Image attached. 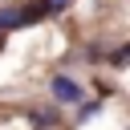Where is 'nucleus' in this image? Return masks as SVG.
Here are the masks:
<instances>
[{
  "mask_svg": "<svg viewBox=\"0 0 130 130\" xmlns=\"http://www.w3.org/2000/svg\"><path fill=\"white\" fill-rule=\"evenodd\" d=\"M126 57H130V45H126L122 53H114V65H118V61H126Z\"/></svg>",
  "mask_w": 130,
  "mask_h": 130,
  "instance_id": "obj_2",
  "label": "nucleus"
},
{
  "mask_svg": "<svg viewBox=\"0 0 130 130\" xmlns=\"http://www.w3.org/2000/svg\"><path fill=\"white\" fill-rule=\"evenodd\" d=\"M49 89H53V98H57V102H81V85H77V81H69V77H61V73L49 81Z\"/></svg>",
  "mask_w": 130,
  "mask_h": 130,
  "instance_id": "obj_1",
  "label": "nucleus"
}]
</instances>
